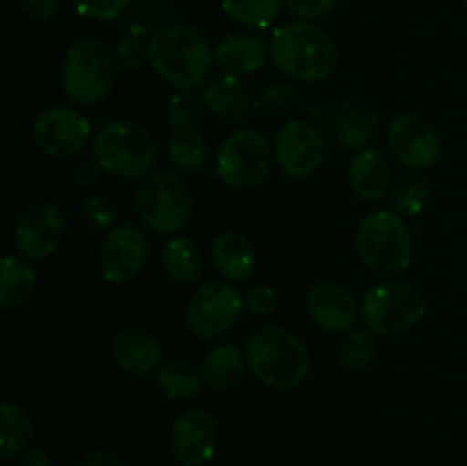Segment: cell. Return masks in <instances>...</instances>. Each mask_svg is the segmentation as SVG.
Returning <instances> with one entry per match:
<instances>
[{
  "mask_svg": "<svg viewBox=\"0 0 467 466\" xmlns=\"http://www.w3.org/2000/svg\"><path fill=\"white\" fill-rule=\"evenodd\" d=\"M333 132L345 149L363 151L374 140L379 128V119L372 110L356 101H342L340 108L331 117Z\"/></svg>",
  "mask_w": 467,
  "mask_h": 466,
  "instance_id": "obj_22",
  "label": "cell"
},
{
  "mask_svg": "<svg viewBox=\"0 0 467 466\" xmlns=\"http://www.w3.org/2000/svg\"><path fill=\"white\" fill-rule=\"evenodd\" d=\"M114 59L117 67L123 71H135L141 67L144 59H149V44L141 41L140 35H128L119 41L117 50H114Z\"/></svg>",
  "mask_w": 467,
  "mask_h": 466,
  "instance_id": "obj_35",
  "label": "cell"
},
{
  "mask_svg": "<svg viewBox=\"0 0 467 466\" xmlns=\"http://www.w3.org/2000/svg\"><path fill=\"white\" fill-rule=\"evenodd\" d=\"M160 263L173 283H194L203 272V256L199 245L185 236H171L164 242Z\"/></svg>",
  "mask_w": 467,
  "mask_h": 466,
  "instance_id": "obj_25",
  "label": "cell"
},
{
  "mask_svg": "<svg viewBox=\"0 0 467 466\" xmlns=\"http://www.w3.org/2000/svg\"><path fill=\"white\" fill-rule=\"evenodd\" d=\"M130 0H76V9L87 18L114 21L128 9Z\"/></svg>",
  "mask_w": 467,
  "mask_h": 466,
  "instance_id": "obj_36",
  "label": "cell"
},
{
  "mask_svg": "<svg viewBox=\"0 0 467 466\" xmlns=\"http://www.w3.org/2000/svg\"><path fill=\"white\" fill-rule=\"evenodd\" d=\"M64 233V215L53 201H36L27 206L14 228V245L18 256L30 260L55 254Z\"/></svg>",
  "mask_w": 467,
  "mask_h": 466,
  "instance_id": "obj_14",
  "label": "cell"
},
{
  "mask_svg": "<svg viewBox=\"0 0 467 466\" xmlns=\"http://www.w3.org/2000/svg\"><path fill=\"white\" fill-rule=\"evenodd\" d=\"M327 142L317 123L287 119L274 137V158L287 178H306L322 164Z\"/></svg>",
  "mask_w": 467,
  "mask_h": 466,
  "instance_id": "obj_12",
  "label": "cell"
},
{
  "mask_svg": "<svg viewBox=\"0 0 467 466\" xmlns=\"http://www.w3.org/2000/svg\"><path fill=\"white\" fill-rule=\"evenodd\" d=\"M112 359L130 375H149L162 361V347L150 332L140 327H126L114 336Z\"/></svg>",
  "mask_w": 467,
  "mask_h": 466,
  "instance_id": "obj_19",
  "label": "cell"
},
{
  "mask_svg": "<svg viewBox=\"0 0 467 466\" xmlns=\"http://www.w3.org/2000/svg\"><path fill=\"white\" fill-rule=\"evenodd\" d=\"M269 58L283 76L299 82H322L337 67V44L322 26L313 21L283 23L269 41Z\"/></svg>",
  "mask_w": 467,
  "mask_h": 466,
  "instance_id": "obj_2",
  "label": "cell"
},
{
  "mask_svg": "<svg viewBox=\"0 0 467 466\" xmlns=\"http://www.w3.org/2000/svg\"><path fill=\"white\" fill-rule=\"evenodd\" d=\"M219 443V425L208 411L190 409L171 428V452L182 466H203Z\"/></svg>",
  "mask_w": 467,
  "mask_h": 466,
  "instance_id": "obj_16",
  "label": "cell"
},
{
  "mask_svg": "<svg viewBox=\"0 0 467 466\" xmlns=\"http://www.w3.org/2000/svg\"><path fill=\"white\" fill-rule=\"evenodd\" d=\"M283 0H222L228 18L244 27H267L278 18Z\"/></svg>",
  "mask_w": 467,
  "mask_h": 466,
  "instance_id": "obj_31",
  "label": "cell"
},
{
  "mask_svg": "<svg viewBox=\"0 0 467 466\" xmlns=\"http://www.w3.org/2000/svg\"><path fill=\"white\" fill-rule=\"evenodd\" d=\"M278 304V295L272 286L267 283H258L251 286L244 295V309L254 315H269L274 313Z\"/></svg>",
  "mask_w": 467,
  "mask_h": 466,
  "instance_id": "obj_38",
  "label": "cell"
},
{
  "mask_svg": "<svg viewBox=\"0 0 467 466\" xmlns=\"http://www.w3.org/2000/svg\"><path fill=\"white\" fill-rule=\"evenodd\" d=\"M135 210L141 224L153 233L178 236L190 222V190L173 172H150L137 187Z\"/></svg>",
  "mask_w": 467,
  "mask_h": 466,
  "instance_id": "obj_7",
  "label": "cell"
},
{
  "mask_svg": "<svg viewBox=\"0 0 467 466\" xmlns=\"http://www.w3.org/2000/svg\"><path fill=\"white\" fill-rule=\"evenodd\" d=\"M274 146L255 128H240L222 142L214 158L217 178L235 190L260 185L272 169Z\"/></svg>",
  "mask_w": 467,
  "mask_h": 466,
  "instance_id": "obj_9",
  "label": "cell"
},
{
  "mask_svg": "<svg viewBox=\"0 0 467 466\" xmlns=\"http://www.w3.org/2000/svg\"><path fill=\"white\" fill-rule=\"evenodd\" d=\"M308 315L324 332L347 334L358 323L360 304L342 283L322 281L310 288Z\"/></svg>",
  "mask_w": 467,
  "mask_h": 466,
  "instance_id": "obj_17",
  "label": "cell"
},
{
  "mask_svg": "<svg viewBox=\"0 0 467 466\" xmlns=\"http://www.w3.org/2000/svg\"><path fill=\"white\" fill-rule=\"evenodd\" d=\"M18 466H53V464H50L48 455H46L44 450H39V448H27V450H23L21 457H18Z\"/></svg>",
  "mask_w": 467,
  "mask_h": 466,
  "instance_id": "obj_42",
  "label": "cell"
},
{
  "mask_svg": "<svg viewBox=\"0 0 467 466\" xmlns=\"http://www.w3.org/2000/svg\"><path fill=\"white\" fill-rule=\"evenodd\" d=\"M283 3L292 16L304 18V21H319V18H327L340 0H283Z\"/></svg>",
  "mask_w": 467,
  "mask_h": 466,
  "instance_id": "obj_37",
  "label": "cell"
},
{
  "mask_svg": "<svg viewBox=\"0 0 467 466\" xmlns=\"http://www.w3.org/2000/svg\"><path fill=\"white\" fill-rule=\"evenodd\" d=\"M463 3H465V7H467V0H463Z\"/></svg>",
  "mask_w": 467,
  "mask_h": 466,
  "instance_id": "obj_43",
  "label": "cell"
},
{
  "mask_svg": "<svg viewBox=\"0 0 467 466\" xmlns=\"http://www.w3.org/2000/svg\"><path fill=\"white\" fill-rule=\"evenodd\" d=\"M203 384V373L190 361H167L158 370V387L169 400H192L199 396Z\"/></svg>",
  "mask_w": 467,
  "mask_h": 466,
  "instance_id": "obj_28",
  "label": "cell"
},
{
  "mask_svg": "<svg viewBox=\"0 0 467 466\" xmlns=\"http://www.w3.org/2000/svg\"><path fill=\"white\" fill-rule=\"evenodd\" d=\"M146 260H149V240L140 227L121 224L105 233V240L99 251V263L108 281H130L144 270Z\"/></svg>",
  "mask_w": 467,
  "mask_h": 466,
  "instance_id": "obj_15",
  "label": "cell"
},
{
  "mask_svg": "<svg viewBox=\"0 0 467 466\" xmlns=\"http://www.w3.org/2000/svg\"><path fill=\"white\" fill-rule=\"evenodd\" d=\"M265 59H267V46L260 37L249 32H233L214 46V64L226 76H251L265 67Z\"/></svg>",
  "mask_w": 467,
  "mask_h": 466,
  "instance_id": "obj_18",
  "label": "cell"
},
{
  "mask_svg": "<svg viewBox=\"0 0 467 466\" xmlns=\"http://www.w3.org/2000/svg\"><path fill=\"white\" fill-rule=\"evenodd\" d=\"M242 309L244 295L231 281H205L187 300L185 324L196 338H219L237 323Z\"/></svg>",
  "mask_w": 467,
  "mask_h": 466,
  "instance_id": "obj_10",
  "label": "cell"
},
{
  "mask_svg": "<svg viewBox=\"0 0 467 466\" xmlns=\"http://www.w3.org/2000/svg\"><path fill=\"white\" fill-rule=\"evenodd\" d=\"M36 286V274L23 256L5 254L0 260V306L5 311L21 306Z\"/></svg>",
  "mask_w": 467,
  "mask_h": 466,
  "instance_id": "obj_26",
  "label": "cell"
},
{
  "mask_svg": "<svg viewBox=\"0 0 467 466\" xmlns=\"http://www.w3.org/2000/svg\"><path fill=\"white\" fill-rule=\"evenodd\" d=\"M153 137L140 123L108 122L91 142V160L117 178H146L155 164Z\"/></svg>",
  "mask_w": 467,
  "mask_h": 466,
  "instance_id": "obj_5",
  "label": "cell"
},
{
  "mask_svg": "<svg viewBox=\"0 0 467 466\" xmlns=\"http://www.w3.org/2000/svg\"><path fill=\"white\" fill-rule=\"evenodd\" d=\"M246 365L265 387L290 391L304 384L310 368V355L304 341L285 327L258 329L244 345Z\"/></svg>",
  "mask_w": 467,
  "mask_h": 466,
  "instance_id": "obj_3",
  "label": "cell"
},
{
  "mask_svg": "<svg viewBox=\"0 0 467 466\" xmlns=\"http://www.w3.org/2000/svg\"><path fill=\"white\" fill-rule=\"evenodd\" d=\"M80 215H82V222H85L87 227L96 228V231H103V233L112 231L114 217H117V213H114V206L109 204L108 199H103V196H89V199L82 204Z\"/></svg>",
  "mask_w": 467,
  "mask_h": 466,
  "instance_id": "obj_34",
  "label": "cell"
},
{
  "mask_svg": "<svg viewBox=\"0 0 467 466\" xmlns=\"http://www.w3.org/2000/svg\"><path fill=\"white\" fill-rule=\"evenodd\" d=\"M244 350H240L235 343H222V345L213 347L208 352L201 373H203L205 384L210 388H214V391H231L244 377Z\"/></svg>",
  "mask_w": 467,
  "mask_h": 466,
  "instance_id": "obj_24",
  "label": "cell"
},
{
  "mask_svg": "<svg viewBox=\"0 0 467 466\" xmlns=\"http://www.w3.org/2000/svg\"><path fill=\"white\" fill-rule=\"evenodd\" d=\"M356 249L372 272L383 277L406 272L413 259V238L409 224L395 210H374L360 219Z\"/></svg>",
  "mask_w": 467,
  "mask_h": 466,
  "instance_id": "obj_4",
  "label": "cell"
},
{
  "mask_svg": "<svg viewBox=\"0 0 467 466\" xmlns=\"http://www.w3.org/2000/svg\"><path fill=\"white\" fill-rule=\"evenodd\" d=\"M99 172H103V169H100L94 160H87V163L78 164L76 172H73V178H76V183H80V185H89V183L96 181Z\"/></svg>",
  "mask_w": 467,
  "mask_h": 466,
  "instance_id": "obj_41",
  "label": "cell"
},
{
  "mask_svg": "<svg viewBox=\"0 0 467 466\" xmlns=\"http://www.w3.org/2000/svg\"><path fill=\"white\" fill-rule=\"evenodd\" d=\"M16 3L21 12L35 21H48L59 7V0H16Z\"/></svg>",
  "mask_w": 467,
  "mask_h": 466,
  "instance_id": "obj_39",
  "label": "cell"
},
{
  "mask_svg": "<svg viewBox=\"0 0 467 466\" xmlns=\"http://www.w3.org/2000/svg\"><path fill=\"white\" fill-rule=\"evenodd\" d=\"M117 76V59L100 39H80L62 59V90L73 103L94 105L109 96Z\"/></svg>",
  "mask_w": 467,
  "mask_h": 466,
  "instance_id": "obj_6",
  "label": "cell"
},
{
  "mask_svg": "<svg viewBox=\"0 0 467 466\" xmlns=\"http://www.w3.org/2000/svg\"><path fill=\"white\" fill-rule=\"evenodd\" d=\"M388 201H390V210H395L401 217L420 215L429 201L427 178L420 176L418 172L401 174V176L392 183L390 192H388Z\"/></svg>",
  "mask_w": 467,
  "mask_h": 466,
  "instance_id": "obj_30",
  "label": "cell"
},
{
  "mask_svg": "<svg viewBox=\"0 0 467 466\" xmlns=\"http://www.w3.org/2000/svg\"><path fill=\"white\" fill-rule=\"evenodd\" d=\"M424 297L415 286L397 279L377 283L360 302V318L377 336H400L422 320Z\"/></svg>",
  "mask_w": 467,
  "mask_h": 466,
  "instance_id": "obj_8",
  "label": "cell"
},
{
  "mask_svg": "<svg viewBox=\"0 0 467 466\" xmlns=\"http://www.w3.org/2000/svg\"><path fill=\"white\" fill-rule=\"evenodd\" d=\"M78 466H128V461H123L112 450H91L82 457V461Z\"/></svg>",
  "mask_w": 467,
  "mask_h": 466,
  "instance_id": "obj_40",
  "label": "cell"
},
{
  "mask_svg": "<svg viewBox=\"0 0 467 466\" xmlns=\"http://www.w3.org/2000/svg\"><path fill=\"white\" fill-rule=\"evenodd\" d=\"M149 64L164 82L182 91H194L208 78L214 48L208 37L187 23H169L149 37Z\"/></svg>",
  "mask_w": 467,
  "mask_h": 466,
  "instance_id": "obj_1",
  "label": "cell"
},
{
  "mask_svg": "<svg viewBox=\"0 0 467 466\" xmlns=\"http://www.w3.org/2000/svg\"><path fill=\"white\" fill-rule=\"evenodd\" d=\"M203 103L214 117L223 119V122L244 119L254 108L251 91L246 90L244 82L235 76H226V73L208 82L203 91Z\"/></svg>",
  "mask_w": 467,
  "mask_h": 466,
  "instance_id": "obj_23",
  "label": "cell"
},
{
  "mask_svg": "<svg viewBox=\"0 0 467 466\" xmlns=\"http://www.w3.org/2000/svg\"><path fill=\"white\" fill-rule=\"evenodd\" d=\"M351 190L365 204H377L390 192V164L379 151L363 149L351 158L347 169Z\"/></svg>",
  "mask_w": 467,
  "mask_h": 466,
  "instance_id": "obj_21",
  "label": "cell"
},
{
  "mask_svg": "<svg viewBox=\"0 0 467 466\" xmlns=\"http://www.w3.org/2000/svg\"><path fill=\"white\" fill-rule=\"evenodd\" d=\"M89 137V119L64 105L41 110L32 122V140L50 158H71L80 154Z\"/></svg>",
  "mask_w": 467,
  "mask_h": 466,
  "instance_id": "obj_13",
  "label": "cell"
},
{
  "mask_svg": "<svg viewBox=\"0 0 467 466\" xmlns=\"http://www.w3.org/2000/svg\"><path fill=\"white\" fill-rule=\"evenodd\" d=\"M32 437H35V423L30 414L14 402H3L0 405V457L9 460L27 450Z\"/></svg>",
  "mask_w": 467,
  "mask_h": 466,
  "instance_id": "obj_27",
  "label": "cell"
},
{
  "mask_svg": "<svg viewBox=\"0 0 467 466\" xmlns=\"http://www.w3.org/2000/svg\"><path fill=\"white\" fill-rule=\"evenodd\" d=\"M167 123L178 131V128H194L201 119V101L196 99L194 91L176 90V94L169 96L167 108H164Z\"/></svg>",
  "mask_w": 467,
  "mask_h": 466,
  "instance_id": "obj_33",
  "label": "cell"
},
{
  "mask_svg": "<svg viewBox=\"0 0 467 466\" xmlns=\"http://www.w3.org/2000/svg\"><path fill=\"white\" fill-rule=\"evenodd\" d=\"M213 265L226 281L246 283L255 272V251L249 238L237 231L219 233L210 247Z\"/></svg>",
  "mask_w": 467,
  "mask_h": 466,
  "instance_id": "obj_20",
  "label": "cell"
},
{
  "mask_svg": "<svg viewBox=\"0 0 467 466\" xmlns=\"http://www.w3.org/2000/svg\"><path fill=\"white\" fill-rule=\"evenodd\" d=\"M388 149L392 158L409 172H424L441 160V135L427 119L418 114H397L386 131Z\"/></svg>",
  "mask_w": 467,
  "mask_h": 466,
  "instance_id": "obj_11",
  "label": "cell"
},
{
  "mask_svg": "<svg viewBox=\"0 0 467 466\" xmlns=\"http://www.w3.org/2000/svg\"><path fill=\"white\" fill-rule=\"evenodd\" d=\"M167 154L181 172L196 174L205 167L208 160V142L196 128H178L169 135Z\"/></svg>",
  "mask_w": 467,
  "mask_h": 466,
  "instance_id": "obj_29",
  "label": "cell"
},
{
  "mask_svg": "<svg viewBox=\"0 0 467 466\" xmlns=\"http://www.w3.org/2000/svg\"><path fill=\"white\" fill-rule=\"evenodd\" d=\"M379 352V336L372 329H356L342 338L337 347V361L347 370H360L374 361Z\"/></svg>",
  "mask_w": 467,
  "mask_h": 466,
  "instance_id": "obj_32",
  "label": "cell"
}]
</instances>
